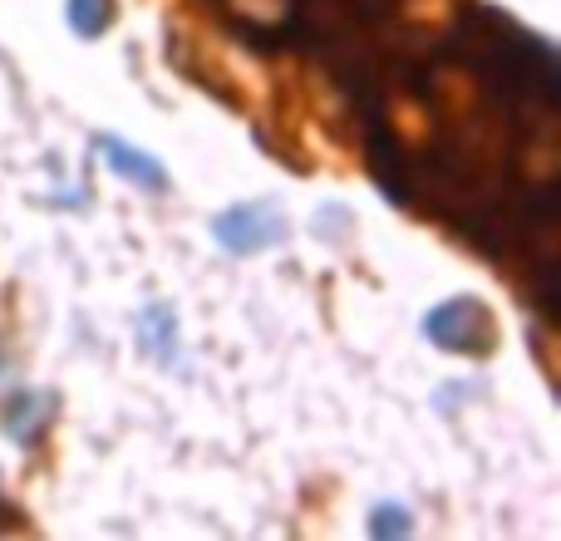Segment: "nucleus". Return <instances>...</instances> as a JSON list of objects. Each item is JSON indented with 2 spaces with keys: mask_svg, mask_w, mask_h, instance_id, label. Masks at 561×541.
I'll return each instance as SVG.
<instances>
[{
  "mask_svg": "<svg viewBox=\"0 0 561 541\" xmlns=\"http://www.w3.org/2000/svg\"><path fill=\"white\" fill-rule=\"evenodd\" d=\"M424 330L448 349H478L473 339H478V330H483V315H478L473 300H448V306H438L434 315L424 320Z\"/></svg>",
  "mask_w": 561,
  "mask_h": 541,
  "instance_id": "3",
  "label": "nucleus"
},
{
  "mask_svg": "<svg viewBox=\"0 0 561 541\" xmlns=\"http://www.w3.org/2000/svg\"><path fill=\"white\" fill-rule=\"evenodd\" d=\"M409 513L404 507H375V517H369V532H375L379 541H389V537H409Z\"/></svg>",
  "mask_w": 561,
  "mask_h": 541,
  "instance_id": "6",
  "label": "nucleus"
},
{
  "mask_svg": "<svg viewBox=\"0 0 561 541\" xmlns=\"http://www.w3.org/2000/svg\"><path fill=\"white\" fill-rule=\"evenodd\" d=\"M144 345H148V355L153 359H163V365H173L178 359V325H173V315H168L163 306H153V310H144Z\"/></svg>",
  "mask_w": 561,
  "mask_h": 541,
  "instance_id": "4",
  "label": "nucleus"
},
{
  "mask_svg": "<svg viewBox=\"0 0 561 541\" xmlns=\"http://www.w3.org/2000/svg\"><path fill=\"white\" fill-rule=\"evenodd\" d=\"M108 15H114L108 0H69V25H75L79 35H99V30L108 25Z\"/></svg>",
  "mask_w": 561,
  "mask_h": 541,
  "instance_id": "5",
  "label": "nucleus"
},
{
  "mask_svg": "<svg viewBox=\"0 0 561 541\" xmlns=\"http://www.w3.org/2000/svg\"><path fill=\"white\" fill-rule=\"evenodd\" d=\"M94 143H99V158H104V163L114 168L118 177L138 183L144 193H168V168L158 163V158H148L144 148L124 143V138H114V134H99Z\"/></svg>",
  "mask_w": 561,
  "mask_h": 541,
  "instance_id": "2",
  "label": "nucleus"
},
{
  "mask_svg": "<svg viewBox=\"0 0 561 541\" xmlns=\"http://www.w3.org/2000/svg\"><path fill=\"white\" fill-rule=\"evenodd\" d=\"M213 237L227 246V252L256 256L286 237V222H280V212H272L266 203H237V207H222V212L213 217Z\"/></svg>",
  "mask_w": 561,
  "mask_h": 541,
  "instance_id": "1",
  "label": "nucleus"
}]
</instances>
